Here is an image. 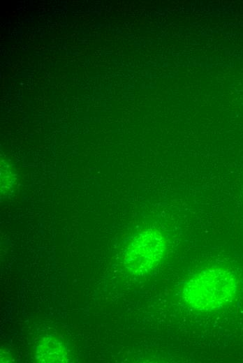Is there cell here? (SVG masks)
I'll use <instances>...</instances> for the list:
<instances>
[{"label": "cell", "mask_w": 243, "mask_h": 363, "mask_svg": "<svg viewBox=\"0 0 243 363\" xmlns=\"http://www.w3.org/2000/svg\"><path fill=\"white\" fill-rule=\"evenodd\" d=\"M237 282L232 272L212 268L202 271L184 285L183 297L192 308L200 311L219 309L235 296Z\"/></svg>", "instance_id": "cell-1"}, {"label": "cell", "mask_w": 243, "mask_h": 363, "mask_svg": "<svg viewBox=\"0 0 243 363\" xmlns=\"http://www.w3.org/2000/svg\"><path fill=\"white\" fill-rule=\"evenodd\" d=\"M166 240L160 231L148 229L136 235L126 247L124 261L126 267L133 274H145L163 258Z\"/></svg>", "instance_id": "cell-2"}, {"label": "cell", "mask_w": 243, "mask_h": 363, "mask_svg": "<svg viewBox=\"0 0 243 363\" xmlns=\"http://www.w3.org/2000/svg\"><path fill=\"white\" fill-rule=\"evenodd\" d=\"M37 353L43 362H63L65 357L64 348L52 339L45 341L40 345Z\"/></svg>", "instance_id": "cell-3"}]
</instances>
